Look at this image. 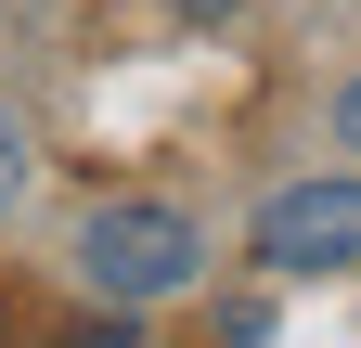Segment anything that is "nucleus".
<instances>
[{"label":"nucleus","mask_w":361,"mask_h":348,"mask_svg":"<svg viewBox=\"0 0 361 348\" xmlns=\"http://www.w3.org/2000/svg\"><path fill=\"white\" fill-rule=\"evenodd\" d=\"M207 271V232L180 220V206H90L78 220V284L104 297V310H155Z\"/></svg>","instance_id":"1"},{"label":"nucleus","mask_w":361,"mask_h":348,"mask_svg":"<svg viewBox=\"0 0 361 348\" xmlns=\"http://www.w3.org/2000/svg\"><path fill=\"white\" fill-rule=\"evenodd\" d=\"M13 194H26V129H13V104H0V220H13Z\"/></svg>","instance_id":"3"},{"label":"nucleus","mask_w":361,"mask_h":348,"mask_svg":"<svg viewBox=\"0 0 361 348\" xmlns=\"http://www.w3.org/2000/svg\"><path fill=\"white\" fill-rule=\"evenodd\" d=\"M336 142L361 155V77H348V91H336Z\"/></svg>","instance_id":"4"},{"label":"nucleus","mask_w":361,"mask_h":348,"mask_svg":"<svg viewBox=\"0 0 361 348\" xmlns=\"http://www.w3.org/2000/svg\"><path fill=\"white\" fill-rule=\"evenodd\" d=\"M361 258V181H284L258 206V271H348Z\"/></svg>","instance_id":"2"}]
</instances>
